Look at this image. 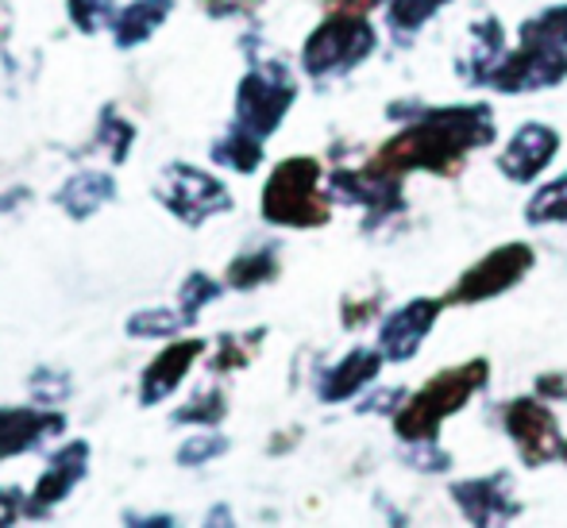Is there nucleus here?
<instances>
[{
  "label": "nucleus",
  "instance_id": "9d476101",
  "mask_svg": "<svg viewBox=\"0 0 567 528\" xmlns=\"http://www.w3.org/2000/svg\"><path fill=\"white\" fill-rule=\"evenodd\" d=\"M332 197L348 205H363L367 209V224H379L386 216L402 213L405 209V197H402V178L386 170H374L371 163L363 170H337L329 182Z\"/></svg>",
  "mask_w": 567,
  "mask_h": 528
},
{
  "label": "nucleus",
  "instance_id": "ddd939ff",
  "mask_svg": "<svg viewBox=\"0 0 567 528\" xmlns=\"http://www.w3.org/2000/svg\"><path fill=\"white\" fill-rule=\"evenodd\" d=\"M560 151V135L553 132L548 124H522L509 139V147L502 151L498 158V170L506 174L509 182H533L548 163L553 155Z\"/></svg>",
  "mask_w": 567,
  "mask_h": 528
},
{
  "label": "nucleus",
  "instance_id": "72a5a7b5",
  "mask_svg": "<svg viewBox=\"0 0 567 528\" xmlns=\"http://www.w3.org/2000/svg\"><path fill=\"white\" fill-rule=\"evenodd\" d=\"M31 394L39 397L43 405H54V402H62V397L70 394V382H66V374L62 371H35V379H31Z\"/></svg>",
  "mask_w": 567,
  "mask_h": 528
},
{
  "label": "nucleus",
  "instance_id": "f8f14e48",
  "mask_svg": "<svg viewBox=\"0 0 567 528\" xmlns=\"http://www.w3.org/2000/svg\"><path fill=\"white\" fill-rule=\"evenodd\" d=\"M85 470H90V444H85V439H70V444L59 447L54 459L47 463L43 478H39L28 498V514H47V509H54L62 498H70L74 486L85 478Z\"/></svg>",
  "mask_w": 567,
  "mask_h": 528
},
{
  "label": "nucleus",
  "instance_id": "f257e3e1",
  "mask_svg": "<svg viewBox=\"0 0 567 528\" xmlns=\"http://www.w3.org/2000/svg\"><path fill=\"white\" fill-rule=\"evenodd\" d=\"M410 112V124L398 135H390L371 158L374 170L386 174H460L463 158L471 151L494 143V116L486 105H452V108H421V105H390V116Z\"/></svg>",
  "mask_w": 567,
  "mask_h": 528
},
{
  "label": "nucleus",
  "instance_id": "e433bc0d",
  "mask_svg": "<svg viewBox=\"0 0 567 528\" xmlns=\"http://www.w3.org/2000/svg\"><path fill=\"white\" fill-rule=\"evenodd\" d=\"M209 15H239V12H255L262 0H202Z\"/></svg>",
  "mask_w": 567,
  "mask_h": 528
},
{
  "label": "nucleus",
  "instance_id": "6e6552de",
  "mask_svg": "<svg viewBox=\"0 0 567 528\" xmlns=\"http://www.w3.org/2000/svg\"><path fill=\"white\" fill-rule=\"evenodd\" d=\"M502 428L509 432V439L517 444V452H522V459L529 467L553 463L564 447L556 413L540 397H514V402L502 405Z\"/></svg>",
  "mask_w": 567,
  "mask_h": 528
},
{
  "label": "nucleus",
  "instance_id": "393cba45",
  "mask_svg": "<svg viewBox=\"0 0 567 528\" xmlns=\"http://www.w3.org/2000/svg\"><path fill=\"white\" fill-rule=\"evenodd\" d=\"M97 143L113 155V163L120 166L127 158V151H132L135 143V127L127 124L124 116H120L116 105H109L105 112H101V124H97Z\"/></svg>",
  "mask_w": 567,
  "mask_h": 528
},
{
  "label": "nucleus",
  "instance_id": "4c0bfd02",
  "mask_svg": "<svg viewBox=\"0 0 567 528\" xmlns=\"http://www.w3.org/2000/svg\"><path fill=\"white\" fill-rule=\"evenodd\" d=\"M382 0H324V12H348V15H367L374 12Z\"/></svg>",
  "mask_w": 567,
  "mask_h": 528
},
{
  "label": "nucleus",
  "instance_id": "39448f33",
  "mask_svg": "<svg viewBox=\"0 0 567 528\" xmlns=\"http://www.w3.org/2000/svg\"><path fill=\"white\" fill-rule=\"evenodd\" d=\"M293 97H298V82H293V74L282 62L255 66L236 90V124L255 132L259 139H267L286 120Z\"/></svg>",
  "mask_w": 567,
  "mask_h": 528
},
{
  "label": "nucleus",
  "instance_id": "f3484780",
  "mask_svg": "<svg viewBox=\"0 0 567 528\" xmlns=\"http://www.w3.org/2000/svg\"><path fill=\"white\" fill-rule=\"evenodd\" d=\"M66 428V417L51 410H0V459L31 452L43 436Z\"/></svg>",
  "mask_w": 567,
  "mask_h": 528
},
{
  "label": "nucleus",
  "instance_id": "a211bd4d",
  "mask_svg": "<svg viewBox=\"0 0 567 528\" xmlns=\"http://www.w3.org/2000/svg\"><path fill=\"white\" fill-rule=\"evenodd\" d=\"M502 39H506V31H502V23L494 20V15H486V20H478L475 28H471V59L460 62L463 82H471V85L491 82L498 62L506 59V54H502Z\"/></svg>",
  "mask_w": 567,
  "mask_h": 528
},
{
  "label": "nucleus",
  "instance_id": "7ed1b4c3",
  "mask_svg": "<svg viewBox=\"0 0 567 528\" xmlns=\"http://www.w3.org/2000/svg\"><path fill=\"white\" fill-rule=\"evenodd\" d=\"M262 216L278 228H321L332 216V201L321 194V163L293 155L275 166L262 186Z\"/></svg>",
  "mask_w": 567,
  "mask_h": 528
},
{
  "label": "nucleus",
  "instance_id": "c756f323",
  "mask_svg": "<svg viewBox=\"0 0 567 528\" xmlns=\"http://www.w3.org/2000/svg\"><path fill=\"white\" fill-rule=\"evenodd\" d=\"M70 20H74L78 31L93 35V31L116 20V0H70Z\"/></svg>",
  "mask_w": 567,
  "mask_h": 528
},
{
  "label": "nucleus",
  "instance_id": "7c9ffc66",
  "mask_svg": "<svg viewBox=\"0 0 567 528\" xmlns=\"http://www.w3.org/2000/svg\"><path fill=\"white\" fill-rule=\"evenodd\" d=\"M186 324L182 313H171V309H147V313H135L127 320V335H174L178 328Z\"/></svg>",
  "mask_w": 567,
  "mask_h": 528
},
{
  "label": "nucleus",
  "instance_id": "4468645a",
  "mask_svg": "<svg viewBox=\"0 0 567 528\" xmlns=\"http://www.w3.org/2000/svg\"><path fill=\"white\" fill-rule=\"evenodd\" d=\"M452 498L463 509V517L475 525L509 521L517 514V501L509 498V475H502V470L467 478V483H452Z\"/></svg>",
  "mask_w": 567,
  "mask_h": 528
},
{
  "label": "nucleus",
  "instance_id": "6ab92c4d",
  "mask_svg": "<svg viewBox=\"0 0 567 528\" xmlns=\"http://www.w3.org/2000/svg\"><path fill=\"white\" fill-rule=\"evenodd\" d=\"M113 197H116V182L109 178V174L82 170L59 189V197H54V201H59V209L66 213L70 220H85V216H93L101 205L113 201Z\"/></svg>",
  "mask_w": 567,
  "mask_h": 528
},
{
  "label": "nucleus",
  "instance_id": "a878e982",
  "mask_svg": "<svg viewBox=\"0 0 567 528\" xmlns=\"http://www.w3.org/2000/svg\"><path fill=\"white\" fill-rule=\"evenodd\" d=\"M522 39L529 43H548V46H564L567 51V4L560 8H545L540 15L522 23Z\"/></svg>",
  "mask_w": 567,
  "mask_h": 528
},
{
  "label": "nucleus",
  "instance_id": "ea45409f",
  "mask_svg": "<svg viewBox=\"0 0 567 528\" xmlns=\"http://www.w3.org/2000/svg\"><path fill=\"white\" fill-rule=\"evenodd\" d=\"M560 455H564V459H567V444H564V447H560Z\"/></svg>",
  "mask_w": 567,
  "mask_h": 528
},
{
  "label": "nucleus",
  "instance_id": "412c9836",
  "mask_svg": "<svg viewBox=\"0 0 567 528\" xmlns=\"http://www.w3.org/2000/svg\"><path fill=\"white\" fill-rule=\"evenodd\" d=\"M213 163L231 166V170H239V174H251L255 166L262 163V139L236 124L225 139L213 143Z\"/></svg>",
  "mask_w": 567,
  "mask_h": 528
},
{
  "label": "nucleus",
  "instance_id": "0eeeda50",
  "mask_svg": "<svg viewBox=\"0 0 567 528\" xmlns=\"http://www.w3.org/2000/svg\"><path fill=\"white\" fill-rule=\"evenodd\" d=\"M158 201L178 216L182 224H189V228H197V224H205L209 216L231 209L228 189L220 186L213 174L197 170V166H186V163H174L163 170Z\"/></svg>",
  "mask_w": 567,
  "mask_h": 528
},
{
  "label": "nucleus",
  "instance_id": "c9c22d12",
  "mask_svg": "<svg viewBox=\"0 0 567 528\" xmlns=\"http://www.w3.org/2000/svg\"><path fill=\"white\" fill-rule=\"evenodd\" d=\"M402 397H405V390H382V394L367 397V402L359 405V413H398L402 410Z\"/></svg>",
  "mask_w": 567,
  "mask_h": 528
},
{
  "label": "nucleus",
  "instance_id": "2f4dec72",
  "mask_svg": "<svg viewBox=\"0 0 567 528\" xmlns=\"http://www.w3.org/2000/svg\"><path fill=\"white\" fill-rule=\"evenodd\" d=\"M228 452V439L225 436H194L178 447V463L182 467H202V463L217 459V455Z\"/></svg>",
  "mask_w": 567,
  "mask_h": 528
},
{
  "label": "nucleus",
  "instance_id": "423d86ee",
  "mask_svg": "<svg viewBox=\"0 0 567 528\" xmlns=\"http://www.w3.org/2000/svg\"><path fill=\"white\" fill-rule=\"evenodd\" d=\"M533 262L537 259H533L529 244L494 247V251H486L467 275H460V282L452 286V293L444 301H449V306H483V301L514 290V286L533 270Z\"/></svg>",
  "mask_w": 567,
  "mask_h": 528
},
{
  "label": "nucleus",
  "instance_id": "9b49d317",
  "mask_svg": "<svg viewBox=\"0 0 567 528\" xmlns=\"http://www.w3.org/2000/svg\"><path fill=\"white\" fill-rule=\"evenodd\" d=\"M444 306H449V301L417 298V301H410V306L394 309L379 332V351L390 359V363H405V359H413L421 351V343H425V335L433 332V324L441 320Z\"/></svg>",
  "mask_w": 567,
  "mask_h": 528
},
{
  "label": "nucleus",
  "instance_id": "dca6fc26",
  "mask_svg": "<svg viewBox=\"0 0 567 528\" xmlns=\"http://www.w3.org/2000/svg\"><path fill=\"white\" fill-rule=\"evenodd\" d=\"M382 363H386V355H382V351L355 348L348 359H340L332 371L321 374V382H317V394H321V402H348V397H355L359 390L371 386V382L379 379Z\"/></svg>",
  "mask_w": 567,
  "mask_h": 528
},
{
  "label": "nucleus",
  "instance_id": "f704fd0d",
  "mask_svg": "<svg viewBox=\"0 0 567 528\" xmlns=\"http://www.w3.org/2000/svg\"><path fill=\"white\" fill-rule=\"evenodd\" d=\"M379 309H382V298H379V293H371V298H363V301L348 298V301H343V328L367 324V320L379 313Z\"/></svg>",
  "mask_w": 567,
  "mask_h": 528
},
{
  "label": "nucleus",
  "instance_id": "5701e85b",
  "mask_svg": "<svg viewBox=\"0 0 567 528\" xmlns=\"http://www.w3.org/2000/svg\"><path fill=\"white\" fill-rule=\"evenodd\" d=\"M449 0H390V12H386V23L394 35L410 39L433 20Z\"/></svg>",
  "mask_w": 567,
  "mask_h": 528
},
{
  "label": "nucleus",
  "instance_id": "aec40b11",
  "mask_svg": "<svg viewBox=\"0 0 567 528\" xmlns=\"http://www.w3.org/2000/svg\"><path fill=\"white\" fill-rule=\"evenodd\" d=\"M171 8H174V0H132L127 8H120L116 20H113L116 46L132 51V46L147 43V39L158 31V23L171 15Z\"/></svg>",
  "mask_w": 567,
  "mask_h": 528
},
{
  "label": "nucleus",
  "instance_id": "20e7f679",
  "mask_svg": "<svg viewBox=\"0 0 567 528\" xmlns=\"http://www.w3.org/2000/svg\"><path fill=\"white\" fill-rule=\"evenodd\" d=\"M371 51H374V28L367 23V15L324 12V23L306 39L301 62H306V74L329 77V74L355 70Z\"/></svg>",
  "mask_w": 567,
  "mask_h": 528
},
{
  "label": "nucleus",
  "instance_id": "bb28decb",
  "mask_svg": "<svg viewBox=\"0 0 567 528\" xmlns=\"http://www.w3.org/2000/svg\"><path fill=\"white\" fill-rule=\"evenodd\" d=\"M220 298V286L213 282L209 275H202V270H194V275L182 282V290H178V313L186 317V324H194L197 313H202L209 301H217Z\"/></svg>",
  "mask_w": 567,
  "mask_h": 528
},
{
  "label": "nucleus",
  "instance_id": "cd10ccee",
  "mask_svg": "<svg viewBox=\"0 0 567 528\" xmlns=\"http://www.w3.org/2000/svg\"><path fill=\"white\" fill-rule=\"evenodd\" d=\"M262 335H267L262 328H255V332H247V335H225V340H220L217 359H213V371L228 374V371H239V366H247V359L255 355V343H259Z\"/></svg>",
  "mask_w": 567,
  "mask_h": 528
},
{
  "label": "nucleus",
  "instance_id": "4be33fe9",
  "mask_svg": "<svg viewBox=\"0 0 567 528\" xmlns=\"http://www.w3.org/2000/svg\"><path fill=\"white\" fill-rule=\"evenodd\" d=\"M270 278H278V247H259V251H247L228 267V286H231V290H255V286H267Z\"/></svg>",
  "mask_w": 567,
  "mask_h": 528
},
{
  "label": "nucleus",
  "instance_id": "58836bf2",
  "mask_svg": "<svg viewBox=\"0 0 567 528\" xmlns=\"http://www.w3.org/2000/svg\"><path fill=\"white\" fill-rule=\"evenodd\" d=\"M564 374H540L537 379V394L540 397H567V382H560Z\"/></svg>",
  "mask_w": 567,
  "mask_h": 528
},
{
  "label": "nucleus",
  "instance_id": "c85d7f7f",
  "mask_svg": "<svg viewBox=\"0 0 567 528\" xmlns=\"http://www.w3.org/2000/svg\"><path fill=\"white\" fill-rule=\"evenodd\" d=\"M225 413H228V397L220 394V390H205V394H197L186 410L174 413V424H220Z\"/></svg>",
  "mask_w": 567,
  "mask_h": 528
},
{
  "label": "nucleus",
  "instance_id": "b1692460",
  "mask_svg": "<svg viewBox=\"0 0 567 528\" xmlns=\"http://www.w3.org/2000/svg\"><path fill=\"white\" fill-rule=\"evenodd\" d=\"M525 220L529 224H564L567 220V174L540 186L525 205Z\"/></svg>",
  "mask_w": 567,
  "mask_h": 528
},
{
  "label": "nucleus",
  "instance_id": "473e14b6",
  "mask_svg": "<svg viewBox=\"0 0 567 528\" xmlns=\"http://www.w3.org/2000/svg\"><path fill=\"white\" fill-rule=\"evenodd\" d=\"M405 459H410L417 470H425V475H436V470L449 467L452 455H449V452H441V444H436V439H421V444H410Z\"/></svg>",
  "mask_w": 567,
  "mask_h": 528
},
{
  "label": "nucleus",
  "instance_id": "f03ea898",
  "mask_svg": "<svg viewBox=\"0 0 567 528\" xmlns=\"http://www.w3.org/2000/svg\"><path fill=\"white\" fill-rule=\"evenodd\" d=\"M491 382V363L486 359H471V363L449 366V371L433 374L402 410L394 413V432L405 444H421V439H436L441 424L455 417L478 390Z\"/></svg>",
  "mask_w": 567,
  "mask_h": 528
},
{
  "label": "nucleus",
  "instance_id": "2eb2a0df",
  "mask_svg": "<svg viewBox=\"0 0 567 528\" xmlns=\"http://www.w3.org/2000/svg\"><path fill=\"white\" fill-rule=\"evenodd\" d=\"M205 340H178L155 359V363L143 371V386H140V402L143 405H158L171 390H178V382L189 374V366L202 359Z\"/></svg>",
  "mask_w": 567,
  "mask_h": 528
},
{
  "label": "nucleus",
  "instance_id": "1a4fd4ad",
  "mask_svg": "<svg viewBox=\"0 0 567 528\" xmlns=\"http://www.w3.org/2000/svg\"><path fill=\"white\" fill-rule=\"evenodd\" d=\"M564 77H567V51L564 46L529 43V39H522V46L498 62L491 85L502 93H529V90L560 85Z\"/></svg>",
  "mask_w": 567,
  "mask_h": 528
}]
</instances>
